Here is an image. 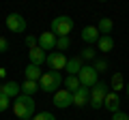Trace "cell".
Returning a JSON list of instances; mask_svg holds the SVG:
<instances>
[{
    "mask_svg": "<svg viewBox=\"0 0 129 120\" xmlns=\"http://www.w3.org/2000/svg\"><path fill=\"white\" fill-rule=\"evenodd\" d=\"M35 109H37V103H35V99H32V97L19 94V97L13 99V114L17 116L19 120H32Z\"/></svg>",
    "mask_w": 129,
    "mask_h": 120,
    "instance_id": "6da1fadb",
    "label": "cell"
},
{
    "mask_svg": "<svg viewBox=\"0 0 129 120\" xmlns=\"http://www.w3.org/2000/svg\"><path fill=\"white\" fill-rule=\"evenodd\" d=\"M60 86H62V75L58 73V71H47V73L41 75V79H39V90H43V92H52L54 94L56 90H60Z\"/></svg>",
    "mask_w": 129,
    "mask_h": 120,
    "instance_id": "7a4b0ae2",
    "label": "cell"
},
{
    "mask_svg": "<svg viewBox=\"0 0 129 120\" xmlns=\"http://www.w3.org/2000/svg\"><path fill=\"white\" fill-rule=\"evenodd\" d=\"M108 92H110V84H106V82H99L97 86H92V88H90V101H88V105H90L92 109L103 107Z\"/></svg>",
    "mask_w": 129,
    "mask_h": 120,
    "instance_id": "3957f363",
    "label": "cell"
},
{
    "mask_svg": "<svg viewBox=\"0 0 129 120\" xmlns=\"http://www.w3.org/2000/svg\"><path fill=\"white\" fill-rule=\"evenodd\" d=\"M52 32L56 37H69V32L73 30V19L69 15H58V17L52 19Z\"/></svg>",
    "mask_w": 129,
    "mask_h": 120,
    "instance_id": "277c9868",
    "label": "cell"
},
{
    "mask_svg": "<svg viewBox=\"0 0 129 120\" xmlns=\"http://www.w3.org/2000/svg\"><path fill=\"white\" fill-rule=\"evenodd\" d=\"M78 79H80V84H82L84 88H88V90H90L92 86H97V84H99V73L95 71V67H92V65H84L82 71L78 73Z\"/></svg>",
    "mask_w": 129,
    "mask_h": 120,
    "instance_id": "5b68a950",
    "label": "cell"
},
{
    "mask_svg": "<svg viewBox=\"0 0 129 120\" xmlns=\"http://www.w3.org/2000/svg\"><path fill=\"white\" fill-rule=\"evenodd\" d=\"M71 105H73V94H71L69 90L60 88V90L54 92V107H58V109H67V107H71Z\"/></svg>",
    "mask_w": 129,
    "mask_h": 120,
    "instance_id": "8992f818",
    "label": "cell"
},
{
    "mask_svg": "<svg viewBox=\"0 0 129 120\" xmlns=\"http://www.w3.org/2000/svg\"><path fill=\"white\" fill-rule=\"evenodd\" d=\"M7 28L11 32H26V17L19 15V13L7 15Z\"/></svg>",
    "mask_w": 129,
    "mask_h": 120,
    "instance_id": "52a82bcc",
    "label": "cell"
},
{
    "mask_svg": "<svg viewBox=\"0 0 129 120\" xmlns=\"http://www.w3.org/2000/svg\"><path fill=\"white\" fill-rule=\"evenodd\" d=\"M67 60H69V58H67L62 51H52V54H47V60H45V62L50 65L52 71H58V73H60V71L67 67Z\"/></svg>",
    "mask_w": 129,
    "mask_h": 120,
    "instance_id": "ba28073f",
    "label": "cell"
},
{
    "mask_svg": "<svg viewBox=\"0 0 129 120\" xmlns=\"http://www.w3.org/2000/svg\"><path fill=\"white\" fill-rule=\"evenodd\" d=\"M56 39H58V37H56L52 30H47V32H41V34L37 37V45L41 47L43 51H52V49L56 47Z\"/></svg>",
    "mask_w": 129,
    "mask_h": 120,
    "instance_id": "9c48e42d",
    "label": "cell"
},
{
    "mask_svg": "<svg viewBox=\"0 0 129 120\" xmlns=\"http://www.w3.org/2000/svg\"><path fill=\"white\" fill-rule=\"evenodd\" d=\"M19 84L17 82H2L0 84V94H5L7 99H15V97H19Z\"/></svg>",
    "mask_w": 129,
    "mask_h": 120,
    "instance_id": "30bf717a",
    "label": "cell"
},
{
    "mask_svg": "<svg viewBox=\"0 0 129 120\" xmlns=\"http://www.w3.org/2000/svg\"><path fill=\"white\" fill-rule=\"evenodd\" d=\"M28 58H30V65H37V67H41L43 62L47 60V54L41 49V47H32V49H28Z\"/></svg>",
    "mask_w": 129,
    "mask_h": 120,
    "instance_id": "8fae6325",
    "label": "cell"
},
{
    "mask_svg": "<svg viewBox=\"0 0 129 120\" xmlns=\"http://www.w3.org/2000/svg\"><path fill=\"white\" fill-rule=\"evenodd\" d=\"M99 30H97V26H86V28H82V41L84 43H88V45H92V43H97L99 41Z\"/></svg>",
    "mask_w": 129,
    "mask_h": 120,
    "instance_id": "7c38bea8",
    "label": "cell"
},
{
    "mask_svg": "<svg viewBox=\"0 0 129 120\" xmlns=\"http://www.w3.org/2000/svg\"><path fill=\"white\" fill-rule=\"evenodd\" d=\"M88 101H90V90L88 88H80L78 92H73V105L75 107H84V105H88Z\"/></svg>",
    "mask_w": 129,
    "mask_h": 120,
    "instance_id": "4fadbf2b",
    "label": "cell"
},
{
    "mask_svg": "<svg viewBox=\"0 0 129 120\" xmlns=\"http://www.w3.org/2000/svg\"><path fill=\"white\" fill-rule=\"evenodd\" d=\"M103 107H106L108 111H112V114L120 111V99H118V94L110 90V92H108V97H106V103H103Z\"/></svg>",
    "mask_w": 129,
    "mask_h": 120,
    "instance_id": "5bb4252c",
    "label": "cell"
},
{
    "mask_svg": "<svg viewBox=\"0 0 129 120\" xmlns=\"http://www.w3.org/2000/svg\"><path fill=\"white\" fill-rule=\"evenodd\" d=\"M82 67H84V60L80 58V56H75V58H69V60H67L64 71H67L69 75H78L80 71H82Z\"/></svg>",
    "mask_w": 129,
    "mask_h": 120,
    "instance_id": "9a60e30c",
    "label": "cell"
},
{
    "mask_svg": "<svg viewBox=\"0 0 129 120\" xmlns=\"http://www.w3.org/2000/svg\"><path fill=\"white\" fill-rule=\"evenodd\" d=\"M24 75H26V79H30V82H39L41 75H43V71H41V67L30 65V62H28V67L24 69Z\"/></svg>",
    "mask_w": 129,
    "mask_h": 120,
    "instance_id": "2e32d148",
    "label": "cell"
},
{
    "mask_svg": "<svg viewBox=\"0 0 129 120\" xmlns=\"http://www.w3.org/2000/svg\"><path fill=\"white\" fill-rule=\"evenodd\" d=\"M125 84H127V82H125L123 73H120V71H116V73L112 75V79H110V90L118 94V90H123V88H125Z\"/></svg>",
    "mask_w": 129,
    "mask_h": 120,
    "instance_id": "e0dca14e",
    "label": "cell"
},
{
    "mask_svg": "<svg viewBox=\"0 0 129 120\" xmlns=\"http://www.w3.org/2000/svg\"><path fill=\"white\" fill-rule=\"evenodd\" d=\"M97 45H99V51H112L114 49V39H112V34H101L99 41H97Z\"/></svg>",
    "mask_w": 129,
    "mask_h": 120,
    "instance_id": "ac0fdd59",
    "label": "cell"
},
{
    "mask_svg": "<svg viewBox=\"0 0 129 120\" xmlns=\"http://www.w3.org/2000/svg\"><path fill=\"white\" fill-rule=\"evenodd\" d=\"M19 90H22V94H26V97H32L35 92H39V82L26 79L24 84H19Z\"/></svg>",
    "mask_w": 129,
    "mask_h": 120,
    "instance_id": "d6986e66",
    "label": "cell"
},
{
    "mask_svg": "<svg viewBox=\"0 0 129 120\" xmlns=\"http://www.w3.org/2000/svg\"><path fill=\"white\" fill-rule=\"evenodd\" d=\"M80 88H82V84H80L78 75H69V77L64 79V90H69L71 94H73V92H78Z\"/></svg>",
    "mask_w": 129,
    "mask_h": 120,
    "instance_id": "ffe728a7",
    "label": "cell"
},
{
    "mask_svg": "<svg viewBox=\"0 0 129 120\" xmlns=\"http://www.w3.org/2000/svg\"><path fill=\"white\" fill-rule=\"evenodd\" d=\"M97 30H99V34H112V30H114V22H112L110 17L99 19V26H97Z\"/></svg>",
    "mask_w": 129,
    "mask_h": 120,
    "instance_id": "44dd1931",
    "label": "cell"
},
{
    "mask_svg": "<svg viewBox=\"0 0 129 120\" xmlns=\"http://www.w3.org/2000/svg\"><path fill=\"white\" fill-rule=\"evenodd\" d=\"M69 45H71V39L69 37H58V39H56V49H58V51L69 49Z\"/></svg>",
    "mask_w": 129,
    "mask_h": 120,
    "instance_id": "7402d4cb",
    "label": "cell"
},
{
    "mask_svg": "<svg viewBox=\"0 0 129 120\" xmlns=\"http://www.w3.org/2000/svg\"><path fill=\"white\" fill-rule=\"evenodd\" d=\"M80 58H82V60H97V54H95V49L88 45V47L82 49V56H80Z\"/></svg>",
    "mask_w": 129,
    "mask_h": 120,
    "instance_id": "603a6c76",
    "label": "cell"
},
{
    "mask_svg": "<svg viewBox=\"0 0 129 120\" xmlns=\"http://www.w3.org/2000/svg\"><path fill=\"white\" fill-rule=\"evenodd\" d=\"M92 67H95V71H97V73H101V71H108V67H110V65H108V60H103V58H97Z\"/></svg>",
    "mask_w": 129,
    "mask_h": 120,
    "instance_id": "cb8c5ba5",
    "label": "cell"
},
{
    "mask_svg": "<svg viewBox=\"0 0 129 120\" xmlns=\"http://www.w3.org/2000/svg\"><path fill=\"white\" fill-rule=\"evenodd\" d=\"M32 120H56V116L50 114V111H39V114L32 116Z\"/></svg>",
    "mask_w": 129,
    "mask_h": 120,
    "instance_id": "d4e9b609",
    "label": "cell"
},
{
    "mask_svg": "<svg viewBox=\"0 0 129 120\" xmlns=\"http://www.w3.org/2000/svg\"><path fill=\"white\" fill-rule=\"evenodd\" d=\"M11 105V99H7L5 94H0V111H7Z\"/></svg>",
    "mask_w": 129,
    "mask_h": 120,
    "instance_id": "484cf974",
    "label": "cell"
},
{
    "mask_svg": "<svg viewBox=\"0 0 129 120\" xmlns=\"http://www.w3.org/2000/svg\"><path fill=\"white\" fill-rule=\"evenodd\" d=\"M112 120H129V114H125V111H116V114H112Z\"/></svg>",
    "mask_w": 129,
    "mask_h": 120,
    "instance_id": "4316f807",
    "label": "cell"
},
{
    "mask_svg": "<svg viewBox=\"0 0 129 120\" xmlns=\"http://www.w3.org/2000/svg\"><path fill=\"white\" fill-rule=\"evenodd\" d=\"M26 45H28V49L37 47V37H30V34H28V37H26Z\"/></svg>",
    "mask_w": 129,
    "mask_h": 120,
    "instance_id": "83f0119b",
    "label": "cell"
},
{
    "mask_svg": "<svg viewBox=\"0 0 129 120\" xmlns=\"http://www.w3.org/2000/svg\"><path fill=\"white\" fill-rule=\"evenodd\" d=\"M7 49H9V41L5 37H0V51H7Z\"/></svg>",
    "mask_w": 129,
    "mask_h": 120,
    "instance_id": "f1b7e54d",
    "label": "cell"
}]
</instances>
